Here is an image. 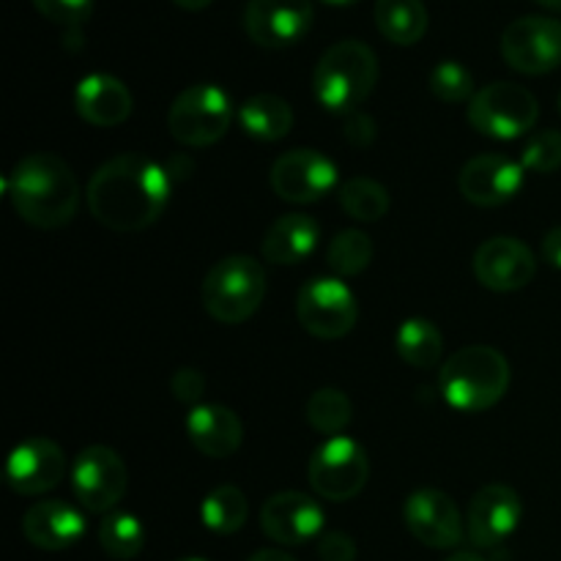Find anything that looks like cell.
I'll return each instance as SVG.
<instances>
[{
  "instance_id": "24",
  "label": "cell",
  "mask_w": 561,
  "mask_h": 561,
  "mask_svg": "<svg viewBox=\"0 0 561 561\" xmlns=\"http://www.w3.org/2000/svg\"><path fill=\"white\" fill-rule=\"evenodd\" d=\"M239 124L261 142H277L294 129V110L274 93H255L239 107Z\"/></svg>"
},
{
  "instance_id": "45",
  "label": "cell",
  "mask_w": 561,
  "mask_h": 561,
  "mask_svg": "<svg viewBox=\"0 0 561 561\" xmlns=\"http://www.w3.org/2000/svg\"><path fill=\"white\" fill-rule=\"evenodd\" d=\"M559 107H561V96H559Z\"/></svg>"
},
{
  "instance_id": "38",
  "label": "cell",
  "mask_w": 561,
  "mask_h": 561,
  "mask_svg": "<svg viewBox=\"0 0 561 561\" xmlns=\"http://www.w3.org/2000/svg\"><path fill=\"white\" fill-rule=\"evenodd\" d=\"M542 257H546L553 268H561V225L548 230L546 239H542Z\"/></svg>"
},
{
  "instance_id": "27",
  "label": "cell",
  "mask_w": 561,
  "mask_h": 561,
  "mask_svg": "<svg viewBox=\"0 0 561 561\" xmlns=\"http://www.w3.org/2000/svg\"><path fill=\"white\" fill-rule=\"evenodd\" d=\"M247 515H250V504H247L241 488L236 485L214 488L201 504L203 526L219 537H230L239 529H244Z\"/></svg>"
},
{
  "instance_id": "21",
  "label": "cell",
  "mask_w": 561,
  "mask_h": 561,
  "mask_svg": "<svg viewBox=\"0 0 561 561\" xmlns=\"http://www.w3.org/2000/svg\"><path fill=\"white\" fill-rule=\"evenodd\" d=\"M131 107H135V99H131L129 88L118 77L104 75V71L82 77L75 91L77 115L99 129L124 124L131 115Z\"/></svg>"
},
{
  "instance_id": "36",
  "label": "cell",
  "mask_w": 561,
  "mask_h": 561,
  "mask_svg": "<svg viewBox=\"0 0 561 561\" xmlns=\"http://www.w3.org/2000/svg\"><path fill=\"white\" fill-rule=\"evenodd\" d=\"M321 561H356V542L345 531H323L318 540Z\"/></svg>"
},
{
  "instance_id": "30",
  "label": "cell",
  "mask_w": 561,
  "mask_h": 561,
  "mask_svg": "<svg viewBox=\"0 0 561 561\" xmlns=\"http://www.w3.org/2000/svg\"><path fill=\"white\" fill-rule=\"evenodd\" d=\"M340 206L348 217H354L356 222H378V219L387 217L389 211V192L387 186L378 184V181L365 179V175H356V179L345 181L340 186Z\"/></svg>"
},
{
  "instance_id": "41",
  "label": "cell",
  "mask_w": 561,
  "mask_h": 561,
  "mask_svg": "<svg viewBox=\"0 0 561 561\" xmlns=\"http://www.w3.org/2000/svg\"><path fill=\"white\" fill-rule=\"evenodd\" d=\"M444 561H485V559L477 557V553H471V551H458V553H453V557L444 559Z\"/></svg>"
},
{
  "instance_id": "8",
  "label": "cell",
  "mask_w": 561,
  "mask_h": 561,
  "mask_svg": "<svg viewBox=\"0 0 561 561\" xmlns=\"http://www.w3.org/2000/svg\"><path fill=\"white\" fill-rule=\"evenodd\" d=\"M307 480L327 502H351L370 480V458L354 438L332 436L312 453Z\"/></svg>"
},
{
  "instance_id": "43",
  "label": "cell",
  "mask_w": 561,
  "mask_h": 561,
  "mask_svg": "<svg viewBox=\"0 0 561 561\" xmlns=\"http://www.w3.org/2000/svg\"><path fill=\"white\" fill-rule=\"evenodd\" d=\"M323 3L340 5V9H343V5H354V3H359V0H323Z\"/></svg>"
},
{
  "instance_id": "3",
  "label": "cell",
  "mask_w": 561,
  "mask_h": 561,
  "mask_svg": "<svg viewBox=\"0 0 561 561\" xmlns=\"http://www.w3.org/2000/svg\"><path fill=\"white\" fill-rule=\"evenodd\" d=\"M438 389L455 411L482 414L507 394L510 362L491 345H466L442 365Z\"/></svg>"
},
{
  "instance_id": "15",
  "label": "cell",
  "mask_w": 561,
  "mask_h": 561,
  "mask_svg": "<svg viewBox=\"0 0 561 561\" xmlns=\"http://www.w3.org/2000/svg\"><path fill=\"white\" fill-rule=\"evenodd\" d=\"M537 274V257L513 236H493L474 252V277L482 288L513 294L526 288Z\"/></svg>"
},
{
  "instance_id": "5",
  "label": "cell",
  "mask_w": 561,
  "mask_h": 561,
  "mask_svg": "<svg viewBox=\"0 0 561 561\" xmlns=\"http://www.w3.org/2000/svg\"><path fill=\"white\" fill-rule=\"evenodd\" d=\"M266 299L263 263L250 255H228L208 268L201 285V301L219 323H244L261 310Z\"/></svg>"
},
{
  "instance_id": "44",
  "label": "cell",
  "mask_w": 561,
  "mask_h": 561,
  "mask_svg": "<svg viewBox=\"0 0 561 561\" xmlns=\"http://www.w3.org/2000/svg\"><path fill=\"white\" fill-rule=\"evenodd\" d=\"M181 561H206V559H181Z\"/></svg>"
},
{
  "instance_id": "9",
  "label": "cell",
  "mask_w": 561,
  "mask_h": 561,
  "mask_svg": "<svg viewBox=\"0 0 561 561\" xmlns=\"http://www.w3.org/2000/svg\"><path fill=\"white\" fill-rule=\"evenodd\" d=\"M296 318L318 340H340L356 327V296L340 277H316L296 296Z\"/></svg>"
},
{
  "instance_id": "20",
  "label": "cell",
  "mask_w": 561,
  "mask_h": 561,
  "mask_svg": "<svg viewBox=\"0 0 561 561\" xmlns=\"http://www.w3.org/2000/svg\"><path fill=\"white\" fill-rule=\"evenodd\" d=\"M22 535L42 551H66L85 535V515L64 499H44L22 515Z\"/></svg>"
},
{
  "instance_id": "25",
  "label": "cell",
  "mask_w": 561,
  "mask_h": 561,
  "mask_svg": "<svg viewBox=\"0 0 561 561\" xmlns=\"http://www.w3.org/2000/svg\"><path fill=\"white\" fill-rule=\"evenodd\" d=\"M376 27L387 42L411 47L427 33V9L422 0H376Z\"/></svg>"
},
{
  "instance_id": "40",
  "label": "cell",
  "mask_w": 561,
  "mask_h": 561,
  "mask_svg": "<svg viewBox=\"0 0 561 561\" xmlns=\"http://www.w3.org/2000/svg\"><path fill=\"white\" fill-rule=\"evenodd\" d=\"M173 3L184 11H203V9H208L214 0H173Z\"/></svg>"
},
{
  "instance_id": "14",
  "label": "cell",
  "mask_w": 561,
  "mask_h": 561,
  "mask_svg": "<svg viewBox=\"0 0 561 561\" xmlns=\"http://www.w3.org/2000/svg\"><path fill=\"white\" fill-rule=\"evenodd\" d=\"M327 515L312 496L301 491H279L261 507V529L277 546H305L323 535Z\"/></svg>"
},
{
  "instance_id": "35",
  "label": "cell",
  "mask_w": 561,
  "mask_h": 561,
  "mask_svg": "<svg viewBox=\"0 0 561 561\" xmlns=\"http://www.w3.org/2000/svg\"><path fill=\"white\" fill-rule=\"evenodd\" d=\"M170 392H173L175 400L186 405H201V398L206 394V378H203L201 370L195 367H181V370L173 373L170 378Z\"/></svg>"
},
{
  "instance_id": "4",
  "label": "cell",
  "mask_w": 561,
  "mask_h": 561,
  "mask_svg": "<svg viewBox=\"0 0 561 561\" xmlns=\"http://www.w3.org/2000/svg\"><path fill=\"white\" fill-rule=\"evenodd\" d=\"M378 82V58L359 38L332 44L312 71V93L332 113H356Z\"/></svg>"
},
{
  "instance_id": "34",
  "label": "cell",
  "mask_w": 561,
  "mask_h": 561,
  "mask_svg": "<svg viewBox=\"0 0 561 561\" xmlns=\"http://www.w3.org/2000/svg\"><path fill=\"white\" fill-rule=\"evenodd\" d=\"M31 3L38 14L69 31H77L93 11V0H31Z\"/></svg>"
},
{
  "instance_id": "12",
  "label": "cell",
  "mask_w": 561,
  "mask_h": 561,
  "mask_svg": "<svg viewBox=\"0 0 561 561\" xmlns=\"http://www.w3.org/2000/svg\"><path fill=\"white\" fill-rule=\"evenodd\" d=\"M272 190L285 203H318L337 186V164L316 148H294L272 164Z\"/></svg>"
},
{
  "instance_id": "10",
  "label": "cell",
  "mask_w": 561,
  "mask_h": 561,
  "mask_svg": "<svg viewBox=\"0 0 561 561\" xmlns=\"http://www.w3.org/2000/svg\"><path fill=\"white\" fill-rule=\"evenodd\" d=\"M71 493L85 513H110L129 488V471L121 455L110 447H88L75 458L69 471Z\"/></svg>"
},
{
  "instance_id": "28",
  "label": "cell",
  "mask_w": 561,
  "mask_h": 561,
  "mask_svg": "<svg viewBox=\"0 0 561 561\" xmlns=\"http://www.w3.org/2000/svg\"><path fill=\"white\" fill-rule=\"evenodd\" d=\"M99 546L110 559L129 561L146 548V529L131 513H110L99 526Z\"/></svg>"
},
{
  "instance_id": "16",
  "label": "cell",
  "mask_w": 561,
  "mask_h": 561,
  "mask_svg": "<svg viewBox=\"0 0 561 561\" xmlns=\"http://www.w3.org/2000/svg\"><path fill=\"white\" fill-rule=\"evenodd\" d=\"M403 518L411 535L422 546L436 548V551H449V548L460 546L466 535L458 504L436 488H422V491L411 493L403 507Z\"/></svg>"
},
{
  "instance_id": "1",
  "label": "cell",
  "mask_w": 561,
  "mask_h": 561,
  "mask_svg": "<svg viewBox=\"0 0 561 561\" xmlns=\"http://www.w3.org/2000/svg\"><path fill=\"white\" fill-rule=\"evenodd\" d=\"M173 179L142 153H121L104 162L88 184L93 219L115 233H137L164 214Z\"/></svg>"
},
{
  "instance_id": "7",
  "label": "cell",
  "mask_w": 561,
  "mask_h": 561,
  "mask_svg": "<svg viewBox=\"0 0 561 561\" xmlns=\"http://www.w3.org/2000/svg\"><path fill=\"white\" fill-rule=\"evenodd\" d=\"M540 102L535 93L515 82H491L469 102V124L493 140H515L535 129Z\"/></svg>"
},
{
  "instance_id": "31",
  "label": "cell",
  "mask_w": 561,
  "mask_h": 561,
  "mask_svg": "<svg viewBox=\"0 0 561 561\" xmlns=\"http://www.w3.org/2000/svg\"><path fill=\"white\" fill-rule=\"evenodd\" d=\"M376 247L365 230H340L327 250V266L332 268L334 277H356L373 263Z\"/></svg>"
},
{
  "instance_id": "37",
  "label": "cell",
  "mask_w": 561,
  "mask_h": 561,
  "mask_svg": "<svg viewBox=\"0 0 561 561\" xmlns=\"http://www.w3.org/2000/svg\"><path fill=\"white\" fill-rule=\"evenodd\" d=\"M343 135L345 140L354 142V146L367 148L373 140H376V121L365 113H348L345 115V124H343Z\"/></svg>"
},
{
  "instance_id": "6",
  "label": "cell",
  "mask_w": 561,
  "mask_h": 561,
  "mask_svg": "<svg viewBox=\"0 0 561 561\" xmlns=\"http://www.w3.org/2000/svg\"><path fill=\"white\" fill-rule=\"evenodd\" d=\"M233 124V102L211 82L190 85L173 99L168 113V129L181 146L208 148L222 140Z\"/></svg>"
},
{
  "instance_id": "33",
  "label": "cell",
  "mask_w": 561,
  "mask_h": 561,
  "mask_svg": "<svg viewBox=\"0 0 561 561\" xmlns=\"http://www.w3.org/2000/svg\"><path fill=\"white\" fill-rule=\"evenodd\" d=\"M520 164L531 173H557L561 168V131L542 129L529 135L520 151Z\"/></svg>"
},
{
  "instance_id": "26",
  "label": "cell",
  "mask_w": 561,
  "mask_h": 561,
  "mask_svg": "<svg viewBox=\"0 0 561 561\" xmlns=\"http://www.w3.org/2000/svg\"><path fill=\"white\" fill-rule=\"evenodd\" d=\"M394 348L405 365L416 367V370H431L442 359L444 337L436 323L427 318H409L400 323L398 334H394Z\"/></svg>"
},
{
  "instance_id": "13",
  "label": "cell",
  "mask_w": 561,
  "mask_h": 561,
  "mask_svg": "<svg viewBox=\"0 0 561 561\" xmlns=\"http://www.w3.org/2000/svg\"><path fill=\"white\" fill-rule=\"evenodd\" d=\"M310 0H250L244 9V31L257 47H294L310 33Z\"/></svg>"
},
{
  "instance_id": "2",
  "label": "cell",
  "mask_w": 561,
  "mask_h": 561,
  "mask_svg": "<svg viewBox=\"0 0 561 561\" xmlns=\"http://www.w3.org/2000/svg\"><path fill=\"white\" fill-rule=\"evenodd\" d=\"M11 206L22 222L42 230H58L77 217L80 208V184L69 164L55 153H31L11 170L9 181Z\"/></svg>"
},
{
  "instance_id": "11",
  "label": "cell",
  "mask_w": 561,
  "mask_h": 561,
  "mask_svg": "<svg viewBox=\"0 0 561 561\" xmlns=\"http://www.w3.org/2000/svg\"><path fill=\"white\" fill-rule=\"evenodd\" d=\"M502 58L520 75L540 77L561 66V22L551 16H520L502 33Z\"/></svg>"
},
{
  "instance_id": "42",
  "label": "cell",
  "mask_w": 561,
  "mask_h": 561,
  "mask_svg": "<svg viewBox=\"0 0 561 561\" xmlns=\"http://www.w3.org/2000/svg\"><path fill=\"white\" fill-rule=\"evenodd\" d=\"M537 5H542V9L548 11H561V0H535Z\"/></svg>"
},
{
  "instance_id": "22",
  "label": "cell",
  "mask_w": 561,
  "mask_h": 561,
  "mask_svg": "<svg viewBox=\"0 0 561 561\" xmlns=\"http://www.w3.org/2000/svg\"><path fill=\"white\" fill-rule=\"evenodd\" d=\"M186 436L206 458H230L244 442V422L233 409L219 403H201L186 416Z\"/></svg>"
},
{
  "instance_id": "32",
  "label": "cell",
  "mask_w": 561,
  "mask_h": 561,
  "mask_svg": "<svg viewBox=\"0 0 561 561\" xmlns=\"http://www.w3.org/2000/svg\"><path fill=\"white\" fill-rule=\"evenodd\" d=\"M431 93L444 104H463L477 96L474 77L458 60H444L431 71Z\"/></svg>"
},
{
  "instance_id": "17",
  "label": "cell",
  "mask_w": 561,
  "mask_h": 561,
  "mask_svg": "<svg viewBox=\"0 0 561 561\" xmlns=\"http://www.w3.org/2000/svg\"><path fill=\"white\" fill-rule=\"evenodd\" d=\"M66 477V455L53 438H27L5 460V482L20 496H44Z\"/></svg>"
},
{
  "instance_id": "29",
  "label": "cell",
  "mask_w": 561,
  "mask_h": 561,
  "mask_svg": "<svg viewBox=\"0 0 561 561\" xmlns=\"http://www.w3.org/2000/svg\"><path fill=\"white\" fill-rule=\"evenodd\" d=\"M305 416L312 431L323 433V436H343V431L354 420V405H351L348 394L327 387L310 394L305 405Z\"/></svg>"
},
{
  "instance_id": "19",
  "label": "cell",
  "mask_w": 561,
  "mask_h": 561,
  "mask_svg": "<svg viewBox=\"0 0 561 561\" xmlns=\"http://www.w3.org/2000/svg\"><path fill=\"white\" fill-rule=\"evenodd\" d=\"M458 186L460 195L474 206H504L524 190V164L502 153H482L463 164Z\"/></svg>"
},
{
  "instance_id": "18",
  "label": "cell",
  "mask_w": 561,
  "mask_h": 561,
  "mask_svg": "<svg viewBox=\"0 0 561 561\" xmlns=\"http://www.w3.org/2000/svg\"><path fill=\"white\" fill-rule=\"evenodd\" d=\"M524 518V502L518 493L502 482L480 488L469 502L466 531L477 548H496L513 535Z\"/></svg>"
},
{
  "instance_id": "39",
  "label": "cell",
  "mask_w": 561,
  "mask_h": 561,
  "mask_svg": "<svg viewBox=\"0 0 561 561\" xmlns=\"http://www.w3.org/2000/svg\"><path fill=\"white\" fill-rule=\"evenodd\" d=\"M247 561H296V559L288 557L285 551H277V548H263V551L252 553Z\"/></svg>"
},
{
  "instance_id": "23",
  "label": "cell",
  "mask_w": 561,
  "mask_h": 561,
  "mask_svg": "<svg viewBox=\"0 0 561 561\" xmlns=\"http://www.w3.org/2000/svg\"><path fill=\"white\" fill-rule=\"evenodd\" d=\"M321 228L307 214H285L268 225L266 236L261 241L263 261L277 263V266H296L307 261L316 252Z\"/></svg>"
}]
</instances>
